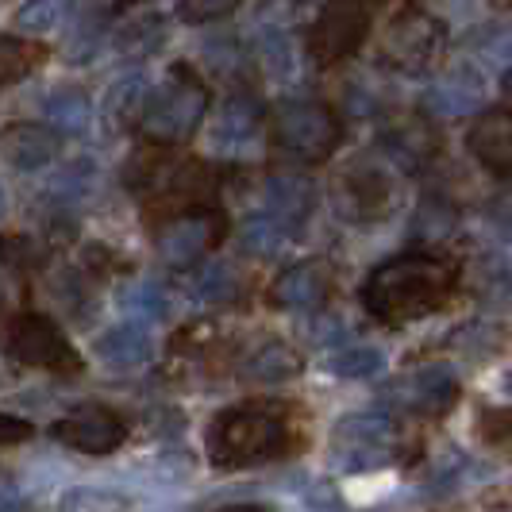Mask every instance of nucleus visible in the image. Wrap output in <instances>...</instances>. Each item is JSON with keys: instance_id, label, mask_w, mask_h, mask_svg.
Here are the masks:
<instances>
[{"instance_id": "39448f33", "label": "nucleus", "mask_w": 512, "mask_h": 512, "mask_svg": "<svg viewBox=\"0 0 512 512\" xmlns=\"http://www.w3.org/2000/svg\"><path fill=\"white\" fill-rule=\"evenodd\" d=\"M447 43V27L439 24L432 12L424 8H405L397 12L382 35V62L389 70H401V74H424Z\"/></svg>"}, {"instance_id": "f8f14e48", "label": "nucleus", "mask_w": 512, "mask_h": 512, "mask_svg": "<svg viewBox=\"0 0 512 512\" xmlns=\"http://www.w3.org/2000/svg\"><path fill=\"white\" fill-rule=\"evenodd\" d=\"M220 239V220L212 212H189L181 220H170L166 231H162V251L174 258V262H189L197 258L205 247H212Z\"/></svg>"}, {"instance_id": "20e7f679", "label": "nucleus", "mask_w": 512, "mask_h": 512, "mask_svg": "<svg viewBox=\"0 0 512 512\" xmlns=\"http://www.w3.org/2000/svg\"><path fill=\"white\" fill-rule=\"evenodd\" d=\"M339 139H343L339 116L324 101L297 97L274 108V143L301 162H324L339 147Z\"/></svg>"}, {"instance_id": "9b49d317", "label": "nucleus", "mask_w": 512, "mask_h": 512, "mask_svg": "<svg viewBox=\"0 0 512 512\" xmlns=\"http://www.w3.org/2000/svg\"><path fill=\"white\" fill-rule=\"evenodd\" d=\"M54 432L81 451H112L124 439V424L108 409H81L70 420H62Z\"/></svg>"}, {"instance_id": "7ed1b4c3", "label": "nucleus", "mask_w": 512, "mask_h": 512, "mask_svg": "<svg viewBox=\"0 0 512 512\" xmlns=\"http://www.w3.org/2000/svg\"><path fill=\"white\" fill-rule=\"evenodd\" d=\"M208 112V89L205 81L193 74L189 66H174L166 85L151 93L143 108V135L151 143H185L193 131L201 128Z\"/></svg>"}, {"instance_id": "1a4fd4ad", "label": "nucleus", "mask_w": 512, "mask_h": 512, "mask_svg": "<svg viewBox=\"0 0 512 512\" xmlns=\"http://www.w3.org/2000/svg\"><path fill=\"white\" fill-rule=\"evenodd\" d=\"M466 147L493 178H512V112H505V108L482 112L470 124Z\"/></svg>"}, {"instance_id": "4468645a", "label": "nucleus", "mask_w": 512, "mask_h": 512, "mask_svg": "<svg viewBox=\"0 0 512 512\" xmlns=\"http://www.w3.org/2000/svg\"><path fill=\"white\" fill-rule=\"evenodd\" d=\"M328 297V270L320 262H301L274 282V301L285 308H316Z\"/></svg>"}, {"instance_id": "ddd939ff", "label": "nucleus", "mask_w": 512, "mask_h": 512, "mask_svg": "<svg viewBox=\"0 0 512 512\" xmlns=\"http://www.w3.org/2000/svg\"><path fill=\"white\" fill-rule=\"evenodd\" d=\"M385 151L393 162H401L405 170H420L424 162H432L439 151V135L424 120H405L385 135Z\"/></svg>"}, {"instance_id": "423d86ee", "label": "nucleus", "mask_w": 512, "mask_h": 512, "mask_svg": "<svg viewBox=\"0 0 512 512\" xmlns=\"http://www.w3.org/2000/svg\"><path fill=\"white\" fill-rule=\"evenodd\" d=\"M370 31V4L366 0H328L312 24L308 51L316 66H335L359 51Z\"/></svg>"}, {"instance_id": "b1692460", "label": "nucleus", "mask_w": 512, "mask_h": 512, "mask_svg": "<svg viewBox=\"0 0 512 512\" xmlns=\"http://www.w3.org/2000/svg\"><path fill=\"white\" fill-rule=\"evenodd\" d=\"M478 436L493 447H512V409H482Z\"/></svg>"}, {"instance_id": "a211bd4d", "label": "nucleus", "mask_w": 512, "mask_h": 512, "mask_svg": "<svg viewBox=\"0 0 512 512\" xmlns=\"http://www.w3.org/2000/svg\"><path fill=\"white\" fill-rule=\"evenodd\" d=\"M43 58H47L43 43L24 39V35H0V89L27 77L35 66H43Z\"/></svg>"}, {"instance_id": "6ab92c4d", "label": "nucleus", "mask_w": 512, "mask_h": 512, "mask_svg": "<svg viewBox=\"0 0 512 512\" xmlns=\"http://www.w3.org/2000/svg\"><path fill=\"white\" fill-rule=\"evenodd\" d=\"M258 131V108L247 97H231L220 112V139L224 143H243Z\"/></svg>"}, {"instance_id": "f257e3e1", "label": "nucleus", "mask_w": 512, "mask_h": 512, "mask_svg": "<svg viewBox=\"0 0 512 512\" xmlns=\"http://www.w3.org/2000/svg\"><path fill=\"white\" fill-rule=\"evenodd\" d=\"M455 289V266L439 255H401L378 266L362 285V305L385 324H409L436 312Z\"/></svg>"}, {"instance_id": "5701e85b", "label": "nucleus", "mask_w": 512, "mask_h": 512, "mask_svg": "<svg viewBox=\"0 0 512 512\" xmlns=\"http://www.w3.org/2000/svg\"><path fill=\"white\" fill-rule=\"evenodd\" d=\"M239 8V0H181L178 16L185 24H216Z\"/></svg>"}, {"instance_id": "393cba45", "label": "nucleus", "mask_w": 512, "mask_h": 512, "mask_svg": "<svg viewBox=\"0 0 512 512\" xmlns=\"http://www.w3.org/2000/svg\"><path fill=\"white\" fill-rule=\"evenodd\" d=\"M54 20H58L54 0H31L20 12V31H51Z\"/></svg>"}, {"instance_id": "412c9836", "label": "nucleus", "mask_w": 512, "mask_h": 512, "mask_svg": "<svg viewBox=\"0 0 512 512\" xmlns=\"http://www.w3.org/2000/svg\"><path fill=\"white\" fill-rule=\"evenodd\" d=\"M51 120L58 128H74L81 131L89 124V101L77 93V89H62L51 101Z\"/></svg>"}, {"instance_id": "cd10ccee", "label": "nucleus", "mask_w": 512, "mask_h": 512, "mask_svg": "<svg viewBox=\"0 0 512 512\" xmlns=\"http://www.w3.org/2000/svg\"><path fill=\"white\" fill-rule=\"evenodd\" d=\"M220 512H266V509H258V505H228V509Z\"/></svg>"}, {"instance_id": "9d476101", "label": "nucleus", "mask_w": 512, "mask_h": 512, "mask_svg": "<svg viewBox=\"0 0 512 512\" xmlns=\"http://www.w3.org/2000/svg\"><path fill=\"white\" fill-rule=\"evenodd\" d=\"M12 351L27 362H39V366H66V362L74 366L70 343L43 316H20L16 320V328H12Z\"/></svg>"}, {"instance_id": "aec40b11", "label": "nucleus", "mask_w": 512, "mask_h": 512, "mask_svg": "<svg viewBox=\"0 0 512 512\" xmlns=\"http://www.w3.org/2000/svg\"><path fill=\"white\" fill-rule=\"evenodd\" d=\"M270 201L289 220H301L312 208V185L305 178H274L270 181Z\"/></svg>"}, {"instance_id": "f03ea898", "label": "nucleus", "mask_w": 512, "mask_h": 512, "mask_svg": "<svg viewBox=\"0 0 512 512\" xmlns=\"http://www.w3.org/2000/svg\"><path fill=\"white\" fill-rule=\"evenodd\" d=\"M285 412L278 405H239L224 412L212 428V459L220 466H247L270 459L285 447Z\"/></svg>"}, {"instance_id": "a878e982", "label": "nucleus", "mask_w": 512, "mask_h": 512, "mask_svg": "<svg viewBox=\"0 0 512 512\" xmlns=\"http://www.w3.org/2000/svg\"><path fill=\"white\" fill-rule=\"evenodd\" d=\"M262 58H266V66H270L274 74H289V70H293V51H289V43H285L282 35L262 47Z\"/></svg>"}, {"instance_id": "f3484780", "label": "nucleus", "mask_w": 512, "mask_h": 512, "mask_svg": "<svg viewBox=\"0 0 512 512\" xmlns=\"http://www.w3.org/2000/svg\"><path fill=\"white\" fill-rule=\"evenodd\" d=\"M0 143H4V151H8V158L16 166H39L58 147L54 131H47L43 124H12V128L0 135Z\"/></svg>"}, {"instance_id": "2eb2a0df", "label": "nucleus", "mask_w": 512, "mask_h": 512, "mask_svg": "<svg viewBox=\"0 0 512 512\" xmlns=\"http://www.w3.org/2000/svg\"><path fill=\"white\" fill-rule=\"evenodd\" d=\"M389 439H393L389 420H382V416H362V420H351V424L339 432V447L351 451V462H355V466H366V462L385 459Z\"/></svg>"}, {"instance_id": "bb28decb", "label": "nucleus", "mask_w": 512, "mask_h": 512, "mask_svg": "<svg viewBox=\"0 0 512 512\" xmlns=\"http://www.w3.org/2000/svg\"><path fill=\"white\" fill-rule=\"evenodd\" d=\"M27 436H31V424L16 420V416H0V443H16Z\"/></svg>"}, {"instance_id": "0eeeda50", "label": "nucleus", "mask_w": 512, "mask_h": 512, "mask_svg": "<svg viewBox=\"0 0 512 512\" xmlns=\"http://www.w3.org/2000/svg\"><path fill=\"white\" fill-rule=\"evenodd\" d=\"M389 178H385L378 166L359 162L351 166L347 174H339L335 181V205L347 220H378L385 208H389Z\"/></svg>"}, {"instance_id": "6e6552de", "label": "nucleus", "mask_w": 512, "mask_h": 512, "mask_svg": "<svg viewBox=\"0 0 512 512\" xmlns=\"http://www.w3.org/2000/svg\"><path fill=\"white\" fill-rule=\"evenodd\" d=\"M397 405L405 412H416V416H443L459 401V382L447 366H420L416 374L401 378L397 389H393Z\"/></svg>"}, {"instance_id": "c85d7f7f", "label": "nucleus", "mask_w": 512, "mask_h": 512, "mask_svg": "<svg viewBox=\"0 0 512 512\" xmlns=\"http://www.w3.org/2000/svg\"><path fill=\"white\" fill-rule=\"evenodd\" d=\"M497 4H501V8H512V0H497Z\"/></svg>"}, {"instance_id": "dca6fc26", "label": "nucleus", "mask_w": 512, "mask_h": 512, "mask_svg": "<svg viewBox=\"0 0 512 512\" xmlns=\"http://www.w3.org/2000/svg\"><path fill=\"white\" fill-rule=\"evenodd\" d=\"M482 101V77H474L470 70H455V74H447L439 85H432V93H428V108L436 112V116H466V112H474Z\"/></svg>"}, {"instance_id": "4be33fe9", "label": "nucleus", "mask_w": 512, "mask_h": 512, "mask_svg": "<svg viewBox=\"0 0 512 512\" xmlns=\"http://www.w3.org/2000/svg\"><path fill=\"white\" fill-rule=\"evenodd\" d=\"M312 8H316V0H266L262 12H258V20L274 24L278 31H289L293 24H301Z\"/></svg>"}]
</instances>
